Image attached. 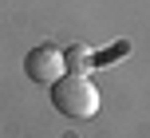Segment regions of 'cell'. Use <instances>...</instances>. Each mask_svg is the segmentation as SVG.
<instances>
[{
  "mask_svg": "<svg viewBox=\"0 0 150 138\" xmlns=\"http://www.w3.org/2000/svg\"><path fill=\"white\" fill-rule=\"evenodd\" d=\"M24 71H28L32 83H55V79L67 71V63H63V51L55 44H40L28 51V59H24Z\"/></svg>",
  "mask_w": 150,
  "mask_h": 138,
  "instance_id": "obj_2",
  "label": "cell"
},
{
  "mask_svg": "<svg viewBox=\"0 0 150 138\" xmlns=\"http://www.w3.org/2000/svg\"><path fill=\"white\" fill-rule=\"evenodd\" d=\"M63 63H67V71H75V75H87V71L95 67V59H91V51L83 44H71L67 51H63Z\"/></svg>",
  "mask_w": 150,
  "mask_h": 138,
  "instance_id": "obj_3",
  "label": "cell"
},
{
  "mask_svg": "<svg viewBox=\"0 0 150 138\" xmlns=\"http://www.w3.org/2000/svg\"><path fill=\"white\" fill-rule=\"evenodd\" d=\"M52 107L67 118H95L99 115V87L91 83V75L63 71L52 83Z\"/></svg>",
  "mask_w": 150,
  "mask_h": 138,
  "instance_id": "obj_1",
  "label": "cell"
}]
</instances>
